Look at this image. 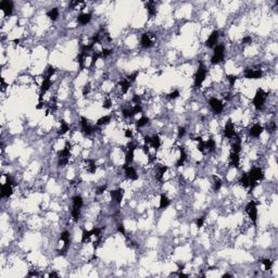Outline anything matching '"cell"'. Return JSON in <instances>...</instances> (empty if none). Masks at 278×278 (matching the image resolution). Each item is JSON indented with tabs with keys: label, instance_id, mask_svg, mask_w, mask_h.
<instances>
[{
	"label": "cell",
	"instance_id": "ee69618b",
	"mask_svg": "<svg viewBox=\"0 0 278 278\" xmlns=\"http://www.w3.org/2000/svg\"><path fill=\"white\" fill-rule=\"evenodd\" d=\"M107 185L104 184V185H101V186H99L97 188V190H96V194H102L104 192V191L107 190Z\"/></svg>",
	"mask_w": 278,
	"mask_h": 278
},
{
	"label": "cell",
	"instance_id": "b9f144b4",
	"mask_svg": "<svg viewBox=\"0 0 278 278\" xmlns=\"http://www.w3.org/2000/svg\"><path fill=\"white\" fill-rule=\"evenodd\" d=\"M112 52H113V50H112V49H108V48H104V49L101 51V58H107V57H109V55H111Z\"/></svg>",
	"mask_w": 278,
	"mask_h": 278
},
{
	"label": "cell",
	"instance_id": "7c38bea8",
	"mask_svg": "<svg viewBox=\"0 0 278 278\" xmlns=\"http://www.w3.org/2000/svg\"><path fill=\"white\" fill-rule=\"evenodd\" d=\"M219 38V30H214V32H212L211 35L208 36V38L206 39V41H205L206 47L214 48L216 45H217Z\"/></svg>",
	"mask_w": 278,
	"mask_h": 278
},
{
	"label": "cell",
	"instance_id": "603a6c76",
	"mask_svg": "<svg viewBox=\"0 0 278 278\" xmlns=\"http://www.w3.org/2000/svg\"><path fill=\"white\" fill-rule=\"evenodd\" d=\"M147 11L149 13L150 16H154L156 14V9H155V2L154 1H148L146 3Z\"/></svg>",
	"mask_w": 278,
	"mask_h": 278
},
{
	"label": "cell",
	"instance_id": "c3c4849f",
	"mask_svg": "<svg viewBox=\"0 0 278 278\" xmlns=\"http://www.w3.org/2000/svg\"><path fill=\"white\" fill-rule=\"evenodd\" d=\"M185 134H186V128H185V127H179V128H178V135H177V137L180 139V138H183V137L185 136Z\"/></svg>",
	"mask_w": 278,
	"mask_h": 278
},
{
	"label": "cell",
	"instance_id": "74e56055",
	"mask_svg": "<svg viewBox=\"0 0 278 278\" xmlns=\"http://www.w3.org/2000/svg\"><path fill=\"white\" fill-rule=\"evenodd\" d=\"M215 141L213 139H208V141H205V149H208V151H213L215 149Z\"/></svg>",
	"mask_w": 278,
	"mask_h": 278
},
{
	"label": "cell",
	"instance_id": "816d5d0a",
	"mask_svg": "<svg viewBox=\"0 0 278 278\" xmlns=\"http://www.w3.org/2000/svg\"><path fill=\"white\" fill-rule=\"evenodd\" d=\"M117 231H119V233H122V235H126V230H125V227L123 224H119V225L117 226Z\"/></svg>",
	"mask_w": 278,
	"mask_h": 278
},
{
	"label": "cell",
	"instance_id": "bcb514c9",
	"mask_svg": "<svg viewBox=\"0 0 278 278\" xmlns=\"http://www.w3.org/2000/svg\"><path fill=\"white\" fill-rule=\"evenodd\" d=\"M112 107V100L111 99H105L103 101V104H102V108H104V109H110V108Z\"/></svg>",
	"mask_w": 278,
	"mask_h": 278
},
{
	"label": "cell",
	"instance_id": "6da1fadb",
	"mask_svg": "<svg viewBox=\"0 0 278 278\" xmlns=\"http://www.w3.org/2000/svg\"><path fill=\"white\" fill-rule=\"evenodd\" d=\"M249 180H250V189H253L254 187L258 185V181L263 180L264 179V173L263 169L261 167H253L251 169V171L248 173Z\"/></svg>",
	"mask_w": 278,
	"mask_h": 278
},
{
	"label": "cell",
	"instance_id": "ac0fdd59",
	"mask_svg": "<svg viewBox=\"0 0 278 278\" xmlns=\"http://www.w3.org/2000/svg\"><path fill=\"white\" fill-rule=\"evenodd\" d=\"M91 21V14L90 13H82L77 16V22L80 25H87Z\"/></svg>",
	"mask_w": 278,
	"mask_h": 278
},
{
	"label": "cell",
	"instance_id": "9c48e42d",
	"mask_svg": "<svg viewBox=\"0 0 278 278\" xmlns=\"http://www.w3.org/2000/svg\"><path fill=\"white\" fill-rule=\"evenodd\" d=\"M123 169H124V172H125V176H126V178L130 179V180H136V179H138V174H137L135 167H133L132 165L124 164V165H123Z\"/></svg>",
	"mask_w": 278,
	"mask_h": 278
},
{
	"label": "cell",
	"instance_id": "44dd1931",
	"mask_svg": "<svg viewBox=\"0 0 278 278\" xmlns=\"http://www.w3.org/2000/svg\"><path fill=\"white\" fill-rule=\"evenodd\" d=\"M72 202H73V208H82L84 205V201H83L82 196L80 194H76L72 198Z\"/></svg>",
	"mask_w": 278,
	"mask_h": 278
},
{
	"label": "cell",
	"instance_id": "680465c9",
	"mask_svg": "<svg viewBox=\"0 0 278 278\" xmlns=\"http://www.w3.org/2000/svg\"><path fill=\"white\" fill-rule=\"evenodd\" d=\"M223 277H224V278H226V277H231V275H229V274H224Z\"/></svg>",
	"mask_w": 278,
	"mask_h": 278
},
{
	"label": "cell",
	"instance_id": "ffe728a7",
	"mask_svg": "<svg viewBox=\"0 0 278 278\" xmlns=\"http://www.w3.org/2000/svg\"><path fill=\"white\" fill-rule=\"evenodd\" d=\"M130 86H132V83L128 82L127 78H123V80L119 82V87H121L122 94H126V92L129 90V88H130Z\"/></svg>",
	"mask_w": 278,
	"mask_h": 278
},
{
	"label": "cell",
	"instance_id": "7a4b0ae2",
	"mask_svg": "<svg viewBox=\"0 0 278 278\" xmlns=\"http://www.w3.org/2000/svg\"><path fill=\"white\" fill-rule=\"evenodd\" d=\"M225 57V46L223 44H219L214 47V52L213 55L211 58V63L212 64H219L224 60Z\"/></svg>",
	"mask_w": 278,
	"mask_h": 278
},
{
	"label": "cell",
	"instance_id": "9a60e30c",
	"mask_svg": "<svg viewBox=\"0 0 278 278\" xmlns=\"http://www.w3.org/2000/svg\"><path fill=\"white\" fill-rule=\"evenodd\" d=\"M110 194H111L112 200L117 204L122 203V200H123V196H124V190L123 189H116V190H112L110 191Z\"/></svg>",
	"mask_w": 278,
	"mask_h": 278
},
{
	"label": "cell",
	"instance_id": "6f0895ef",
	"mask_svg": "<svg viewBox=\"0 0 278 278\" xmlns=\"http://www.w3.org/2000/svg\"><path fill=\"white\" fill-rule=\"evenodd\" d=\"M178 276H179V277H188V275H186V274H183V273L178 274Z\"/></svg>",
	"mask_w": 278,
	"mask_h": 278
},
{
	"label": "cell",
	"instance_id": "484cf974",
	"mask_svg": "<svg viewBox=\"0 0 278 278\" xmlns=\"http://www.w3.org/2000/svg\"><path fill=\"white\" fill-rule=\"evenodd\" d=\"M171 201H169V197L166 194H161V198H160V208H166L169 206Z\"/></svg>",
	"mask_w": 278,
	"mask_h": 278
},
{
	"label": "cell",
	"instance_id": "d6a6232c",
	"mask_svg": "<svg viewBox=\"0 0 278 278\" xmlns=\"http://www.w3.org/2000/svg\"><path fill=\"white\" fill-rule=\"evenodd\" d=\"M111 121V116L110 115H105V116H102L100 117L99 119L97 121V126H102V125H107L110 123Z\"/></svg>",
	"mask_w": 278,
	"mask_h": 278
},
{
	"label": "cell",
	"instance_id": "d4e9b609",
	"mask_svg": "<svg viewBox=\"0 0 278 278\" xmlns=\"http://www.w3.org/2000/svg\"><path fill=\"white\" fill-rule=\"evenodd\" d=\"M87 163V171L89 172L90 174H94L96 173V171H97V165H96V161L92 159H88L86 161Z\"/></svg>",
	"mask_w": 278,
	"mask_h": 278
},
{
	"label": "cell",
	"instance_id": "cb8c5ba5",
	"mask_svg": "<svg viewBox=\"0 0 278 278\" xmlns=\"http://www.w3.org/2000/svg\"><path fill=\"white\" fill-rule=\"evenodd\" d=\"M239 163H240V156H239V153H236V152L231 151V153H230V164L233 165V166L238 167Z\"/></svg>",
	"mask_w": 278,
	"mask_h": 278
},
{
	"label": "cell",
	"instance_id": "d6986e66",
	"mask_svg": "<svg viewBox=\"0 0 278 278\" xmlns=\"http://www.w3.org/2000/svg\"><path fill=\"white\" fill-rule=\"evenodd\" d=\"M179 151H180V155H179V159L177 160V162H176V167L183 166L185 161L187 160V153H186V151H185L184 147H180V148H179Z\"/></svg>",
	"mask_w": 278,
	"mask_h": 278
},
{
	"label": "cell",
	"instance_id": "7dc6e473",
	"mask_svg": "<svg viewBox=\"0 0 278 278\" xmlns=\"http://www.w3.org/2000/svg\"><path fill=\"white\" fill-rule=\"evenodd\" d=\"M276 128H277V126H276V123H275V122H272L271 125L267 127V132L271 133V134H273V133L276 132Z\"/></svg>",
	"mask_w": 278,
	"mask_h": 278
},
{
	"label": "cell",
	"instance_id": "83f0119b",
	"mask_svg": "<svg viewBox=\"0 0 278 278\" xmlns=\"http://www.w3.org/2000/svg\"><path fill=\"white\" fill-rule=\"evenodd\" d=\"M47 16L49 17L50 20L55 21L59 17V9L58 8H52L51 10H49L47 12Z\"/></svg>",
	"mask_w": 278,
	"mask_h": 278
},
{
	"label": "cell",
	"instance_id": "5b68a950",
	"mask_svg": "<svg viewBox=\"0 0 278 278\" xmlns=\"http://www.w3.org/2000/svg\"><path fill=\"white\" fill-rule=\"evenodd\" d=\"M246 212L248 214L249 219H251V222L255 225L256 221H258V208H256V203L254 201H250L246 205Z\"/></svg>",
	"mask_w": 278,
	"mask_h": 278
},
{
	"label": "cell",
	"instance_id": "f546056e",
	"mask_svg": "<svg viewBox=\"0 0 278 278\" xmlns=\"http://www.w3.org/2000/svg\"><path fill=\"white\" fill-rule=\"evenodd\" d=\"M167 169H169V167L165 166V165H163V166H159V169H158V173H156V175H155V178L158 179V180H162L163 175L166 173Z\"/></svg>",
	"mask_w": 278,
	"mask_h": 278
},
{
	"label": "cell",
	"instance_id": "8fae6325",
	"mask_svg": "<svg viewBox=\"0 0 278 278\" xmlns=\"http://www.w3.org/2000/svg\"><path fill=\"white\" fill-rule=\"evenodd\" d=\"M80 128H82V132L84 133L85 135H91L92 133L96 130V127L91 126V125L88 123L86 117H84V116L80 119Z\"/></svg>",
	"mask_w": 278,
	"mask_h": 278
},
{
	"label": "cell",
	"instance_id": "52a82bcc",
	"mask_svg": "<svg viewBox=\"0 0 278 278\" xmlns=\"http://www.w3.org/2000/svg\"><path fill=\"white\" fill-rule=\"evenodd\" d=\"M263 76L262 70H254V69H247L244 71V77L248 80H260Z\"/></svg>",
	"mask_w": 278,
	"mask_h": 278
},
{
	"label": "cell",
	"instance_id": "ab89813d",
	"mask_svg": "<svg viewBox=\"0 0 278 278\" xmlns=\"http://www.w3.org/2000/svg\"><path fill=\"white\" fill-rule=\"evenodd\" d=\"M237 78H238V77L235 76V75H228V76H227V80H228V83H229V86L233 87V85H235V83H236Z\"/></svg>",
	"mask_w": 278,
	"mask_h": 278
},
{
	"label": "cell",
	"instance_id": "5bb4252c",
	"mask_svg": "<svg viewBox=\"0 0 278 278\" xmlns=\"http://www.w3.org/2000/svg\"><path fill=\"white\" fill-rule=\"evenodd\" d=\"M224 135H225V137H227V138H229V139L233 138V137L236 136V133H235V127H233V122H231L230 119L226 123L225 128H224Z\"/></svg>",
	"mask_w": 278,
	"mask_h": 278
},
{
	"label": "cell",
	"instance_id": "e575fe53",
	"mask_svg": "<svg viewBox=\"0 0 278 278\" xmlns=\"http://www.w3.org/2000/svg\"><path fill=\"white\" fill-rule=\"evenodd\" d=\"M213 186H214V190L215 191L219 190L222 187V180L219 179V177L215 176V175L213 176Z\"/></svg>",
	"mask_w": 278,
	"mask_h": 278
},
{
	"label": "cell",
	"instance_id": "4fadbf2b",
	"mask_svg": "<svg viewBox=\"0 0 278 278\" xmlns=\"http://www.w3.org/2000/svg\"><path fill=\"white\" fill-rule=\"evenodd\" d=\"M140 45L144 48H151L154 45V41L152 39L151 34L149 33H144L141 35V38H140Z\"/></svg>",
	"mask_w": 278,
	"mask_h": 278
},
{
	"label": "cell",
	"instance_id": "8992f818",
	"mask_svg": "<svg viewBox=\"0 0 278 278\" xmlns=\"http://www.w3.org/2000/svg\"><path fill=\"white\" fill-rule=\"evenodd\" d=\"M208 104H210L211 109L213 110V112L216 113V114L222 113V111L224 110L223 102H222L219 99H217V98H211V99L208 100Z\"/></svg>",
	"mask_w": 278,
	"mask_h": 278
},
{
	"label": "cell",
	"instance_id": "7bdbcfd3",
	"mask_svg": "<svg viewBox=\"0 0 278 278\" xmlns=\"http://www.w3.org/2000/svg\"><path fill=\"white\" fill-rule=\"evenodd\" d=\"M138 74H139V72H138V71H136V72L132 73V74H130L128 77H127V80H128V82H130V83H134L135 80H136L137 76H138Z\"/></svg>",
	"mask_w": 278,
	"mask_h": 278
},
{
	"label": "cell",
	"instance_id": "3957f363",
	"mask_svg": "<svg viewBox=\"0 0 278 278\" xmlns=\"http://www.w3.org/2000/svg\"><path fill=\"white\" fill-rule=\"evenodd\" d=\"M266 97H267V94H266L263 89L258 88V89L256 90L255 96H254V98H253V105L256 110H261L264 107Z\"/></svg>",
	"mask_w": 278,
	"mask_h": 278
},
{
	"label": "cell",
	"instance_id": "4dcf8cb0",
	"mask_svg": "<svg viewBox=\"0 0 278 278\" xmlns=\"http://www.w3.org/2000/svg\"><path fill=\"white\" fill-rule=\"evenodd\" d=\"M134 152L135 150H129L127 149V153L126 156H125V164H132L133 161H134Z\"/></svg>",
	"mask_w": 278,
	"mask_h": 278
},
{
	"label": "cell",
	"instance_id": "f35d334b",
	"mask_svg": "<svg viewBox=\"0 0 278 278\" xmlns=\"http://www.w3.org/2000/svg\"><path fill=\"white\" fill-rule=\"evenodd\" d=\"M262 264L264 265L266 271H269L272 268V266H273V262H272L269 258H264V260H262Z\"/></svg>",
	"mask_w": 278,
	"mask_h": 278
},
{
	"label": "cell",
	"instance_id": "2e32d148",
	"mask_svg": "<svg viewBox=\"0 0 278 278\" xmlns=\"http://www.w3.org/2000/svg\"><path fill=\"white\" fill-rule=\"evenodd\" d=\"M0 190H1V197L2 198H9L13 194V185L5 183V184L1 185Z\"/></svg>",
	"mask_w": 278,
	"mask_h": 278
},
{
	"label": "cell",
	"instance_id": "60d3db41",
	"mask_svg": "<svg viewBox=\"0 0 278 278\" xmlns=\"http://www.w3.org/2000/svg\"><path fill=\"white\" fill-rule=\"evenodd\" d=\"M90 90H91V85H90V83H87L84 86V88H83V94L87 96L90 92Z\"/></svg>",
	"mask_w": 278,
	"mask_h": 278
},
{
	"label": "cell",
	"instance_id": "db71d44e",
	"mask_svg": "<svg viewBox=\"0 0 278 278\" xmlns=\"http://www.w3.org/2000/svg\"><path fill=\"white\" fill-rule=\"evenodd\" d=\"M125 137H126V138H129V139L133 138V132L130 129H126V130H125Z\"/></svg>",
	"mask_w": 278,
	"mask_h": 278
},
{
	"label": "cell",
	"instance_id": "30bf717a",
	"mask_svg": "<svg viewBox=\"0 0 278 278\" xmlns=\"http://www.w3.org/2000/svg\"><path fill=\"white\" fill-rule=\"evenodd\" d=\"M100 233H101V228H99V227H94L91 230H84L82 235V242H86L91 236L100 237Z\"/></svg>",
	"mask_w": 278,
	"mask_h": 278
},
{
	"label": "cell",
	"instance_id": "1f68e13d",
	"mask_svg": "<svg viewBox=\"0 0 278 278\" xmlns=\"http://www.w3.org/2000/svg\"><path fill=\"white\" fill-rule=\"evenodd\" d=\"M69 130H70V125L67 124L66 122L61 121V127H60L58 134H59V135H64L65 133H67Z\"/></svg>",
	"mask_w": 278,
	"mask_h": 278
},
{
	"label": "cell",
	"instance_id": "11a10c76",
	"mask_svg": "<svg viewBox=\"0 0 278 278\" xmlns=\"http://www.w3.org/2000/svg\"><path fill=\"white\" fill-rule=\"evenodd\" d=\"M49 277H58V274L55 273V272H52V273L49 274Z\"/></svg>",
	"mask_w": 278,
	"mask_h": 278
},
{
	"label": "cell",
	"instance_id": "f6af8a7d",
	"mask_svg": "<svg viewBox=\"0 0 278 278\" xmlns=\"http://www.w3.org/2000/svg\"><path fill=\"white\" fill-rule=\"evenodd\" d=\"M179 96H180V94H179L178 90H174V91H172L171 94H167V97H169V99H176V98H178Z\"/></svg>",
	"mask_w": 278,
	"mask_h": 278
},
{
	"label": "cell",
	"instance_id": "4316f807",
	"mask_svg": "<svg viewBox=\"0 0 278 278\" xmlns=\"http://www.w3.org/2000/svg\"><path fill=\"white\" fill-rule=\"evenodd\" d=\"M150 144L152 146V148H154L155 150H158L161 147V139H160L159 135H154L151 137V142Z\"/></svg>",
	"mask_w": 278,
	"mask_h": 278
},
{
	"label": "cell",
	"instance_id": "91938a15",
	"mask_svg": "<svg viewBox=\"0 0 278 278\" xmlns=\"http://www.w3.org/2000/svg\"><path fill=\"white\" fill-rule=\"evenodd\" d=\"M14 42H15V44H19V42H20V40H19V39H15V40H14Z\"/></svg>",
	"mask_w": 278,
	"mask_h": 278
},
{
	"label": "cell",
	"instance_id": "8d00e7d4",
	"mask_svg": "<svg viewBox=\"0 0 278 278\" xmlns=\"http://www.w3.org/2000/svg\"><path fill=\"white\" fill-rule=\"evenodd\" d=\"M148 123H149V119L146 116H142L136 122V125H137V127H144V126H146Z\"/></svg>",
	"mask_w": 278,
	"mask_h": 278
},
{
	"label": "cell",
	"instance_id": "277c9868",
	"mask_svg": "<svg viewBox=\"0 0 278 278\" xmlns=\"http://www.w3.org/2000/svg\"><path fill=\"white\" fill-rule=\"evenodd\" d=\"M206 77V67L202 63H200L196 74H194V87H201L202 83Z\"/></svg>",
	"mask_w": 278,
	"mask_h": 278
},
{
	"label": "cell",
	"instance_id": "f1b7e54d",
	"mask_svg": "<svg viewBox=\"0 0 278 278\" xmlns=\"http://www.w3.org/2000/svg\"><path fill=\"white\" fill-rule=\"evenodd\" d=\"M239 183L241 184V186H243L244 188H249L250 187V180H249L248 173H243L241 175V178L239 180Z\"/></svg>",
	"mask_w": 278,
	"mask_h": 278
},
{
	"label": "cell",
	"instance_id": "681fc988",
	"mask_svg": "<svg viewBox=\"0 0 278 278\" xmlns=\"http://www.w3.org/2000/svg\"><path fill=\"white\" fill-rule=\"evenodd\" d=\"M204 219H205L204 217H199V219L196 221V225H197V227H198V228H201L202 226H203Z\"/></svg>",
	"mask_w": 278,
	"mask_h": 278
},
{
	"label": "cell",
	"instance_id": "9f6ffc18",
	"mask_svg": "<svg viewBox=\"0 0 278 278\" xmlns=\"http://www.w3.org/2000/svg\"><path fill=\"white\" fill-rule=\"evenodd\" d=\"M37 275L38 274L36 273V272H30V273H28V276H37Z\"/></svg>",
	"mask_w": 278,
	"mask_h": 278
},
{
	"label": "cell",
	"instance_id": "f907efd6",
	"mask_svg": "<svg viewBox=\"0 0 278 278\" xmlns=\"http://www.w3.org/2000/svg\"><path fill=\"white\" fill-rule=\"evenodd\" d=\"M132 101L134 102L135 104H141V98H140V96H138V94H134Z\"/></svg>",
	"mask_w": 278,
	"mask_h": 278
},
{
	"label": "cell",
	"instance_id": "e0dca14e",
	"mask_svg": "<svg viewBox=\"0 0 278 278\" xmlns=\"http://www.w3.org/2000/svg\"><path fill=\"white\" fill-rule=\"evenodd\" d=\"M263 130H264L263 126H261V125H258V124H255L250 128V135L252 137H254V138H258V137H260L261 134L263 133Z\"/></svg>",
	"mask_w": 278,
	"mask_h": 278
},
{
	"label": "cell",
	"instance_id": "d590c367",
	"mask_svg": "<svg viewBox=\"0 0 278 278\" xmlns=\"http://www.w3.org/2000/svg\"><path fill=\"white\" fill-rule=\"evenodd\" d=\"M80 210L82 208H72V211H71V214H72V217L75 222L78 221L80 216Z\"/></svg>",
	"mask_w": 278,
	"mask_h": 278
},
{
	"label": "cell",
	"instance_id": "7402d4cb",
	"mask_svg": "<svg viewBox=\"0 0 278 278\" xmlns=\"http://www.w3.org/2000/svg\"><path fill=\"white\" fill-rule=\"evenodd\" d=\"M52 85V80H49V78H44L41 83V86H40V90H41V94H44L45 92H47L49 90V88L51 87Z\"/></svg>",
	"mask_w": 278,
	"mask_h": 278
},
{
	"label": "cell",
	"instance_id": "f5cc1de1",
	"mask_svg": "<svg viewBox=\"0 0 278 278\" xmlns=\"http://www.w3.org/2000/svg\"><path fill=\"white\" fill-rule=\"evenodd\" d=\"M251 41H252V38H251L250 36H246V37H243V39H242V44H244V45L250 44Z\"/></svg>",
	"mask_w": 278,
	"mask_h": 278
},
{
	"label": "cell",
	"instance_id": "ba28073f",
	"mask_svg": "<svg viewBox=\"0 0 278 278\" xmlns=\"http://www.w3.org/2000/svg\"><path fill=\"white\" fill-rule=\"evenodd\" d=\"M13 8H14V5H13V2L10 1V0H2L0 2V9L3 11L5 16H10L12 14Z\"/></svg>",
	"mask_w": 278,
	"mask_h": 278
},
{
	"label": "cell",
	"instance_id": "836d02e7",
	"mask_svg": "<svg viewBox=\"0 0 278 278\" xmlns=\"http://www.w3.org/2000/svg\"><path fill=\"white\" fill-rule=\"evenodd\" d=\"M55 73V70L53 66H51V65H48L47 69L45 70V76H44V78H51L52 75Z\"/></svg>",
	"mask_w": 278,
	"mask_h": 278
}]
</instances>
